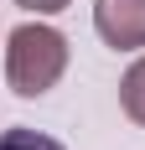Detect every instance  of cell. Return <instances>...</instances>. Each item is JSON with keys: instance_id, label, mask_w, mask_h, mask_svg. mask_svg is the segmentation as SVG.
<instances>
[{"instance_id": "obj_1", "label": "cell", "mask_w": 145, "mask_h": 150, "mask_svg": "<svg viewBox=\"0 0 145 150\" xmlns=\"http://www.w3.org/2000/svg\"><path fill=\"white\" fill-rule=\"evenodd\" d=\"M68 73V36L57 26H42V21H26V26L11 31V47H5V83H11L21 98H42L52 93Z\"/></svg>"}, {"instance_id": "obj_2", "label": "cell", "mask_w": 145, "mask_h": 150, "mask_svg": "<svg viewBox=\"0 0 145 150\" xmlns=\"http://www.w3.org/2000/svg\"><path fill=\"white\" fill-rule=\"evenodd\" d=\"M93 31L114 52L145 47V0H93Z\"/></svg>"}, {"instance_id": "obj_3", "label": "cell", "mask_w": 145, "mask_h": 150, "mask_svg": "<svg viewBox=\"0 0 145 150\" xmlns=\"http://www.w3.org/2000/svg\"><path fill=\"white\" fill-rule=\"evenodd\" d=\"M119 109L130 124H145V57H135L119 78Z\"/></svg>"}, {"instance_id": "obj_4", "label": "cell", "mask_w": 145, "mask_h": 150, "mask_svg": "<svg viewBox=\"0 0 145 150\" xmlns=\"http://www.w3.org/2000/svg\"><path fill=\"white\" fill-rule=\"evenodd\" d=\"M0 150H62V140L42 135V129H26V124H16L0 135Z\"/></svg>"}, {"instance_id": "obj_5", "label": "cell", "mask_w": 145, "mask_h": 150, "mask_svg": "<svg viewBox=\"0 0 145 150\" xmlns=\"http://www.w3.org/2000/svg\"><path fill=\"white\" fill-rule=\"evenodd\" d=\"M21 11H36V16H57V11H68L72 0H16Z\"/></svg>"}]
</instances>
